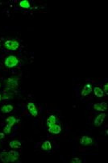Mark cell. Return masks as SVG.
I'll return each mask as SVG.
<instances>
[{"mask_svg":"<svg viewBox=\"0 0 108 163\" xmlns=\"http://www.w3.org/2000/svg\"><path fill=\"white\" fill-rule=\"evenodd\" d=\"M104 94H106V95H108V84L107 83H106L105 85H104Z\"/></svg>","mask_w":108,"mask_h":163,"instance_id":"cell-20","label":"cell"},{"mask_svg":"<svg viewBox=\"0 0 108 163\" xmlns=\"http://www.w3.org/2000/svg\"><path fill=\"white\" fill-rule=\"evenodd\" d=\"M11 127L10 125H7L5 126V128L3 129V133H5V134H9L11 133Z\"/></svg>","mask_w":108,"mask_h":163,"instance_id":"cell-18","label":"cell"},{"mask_svg":"<svg viewBox=\"0 0 108 163\" xmlns=\"http://www.w3.org/2000/svg\"><path fill=\"white\" fill-rule=\"evenodd\" d=\"M5 137V133H0V140L3 139Z\"/></svg>","mask_w":108,"mask_h":163,"instance_id":"cell-21","label":"cell"},{"mask_svg":"<svg viewBox=\"0 0 108 163\" xmlns=\"http://www.w3.org/2000/svg\"><path fill=\"white\" fill-rule=\"evenodd\" d=\"M56 122H57V118H56V116L54 115H51L49 118H48V120H47V125H48L49 127H50L51 125L56 124Z\"/></svg>","mask_w":108,"mask_h":163,"instance_id":"cell-16","label":"cell"},{"mask_svg":"<svg viewBox=\"0 0 108 163\" xmlns=\"http://www.w3.org/2000/svg\"><path fill=\"white\" fill-rule=\"evenodd\" d=\"M13 111V106L11 105V104H6V105H3L2 107V108H1V111L3 112V113H10Z\"/></svg>","mask_w":108,"mask_h":163,"instance_id":"cell-11","label":"cell"},{"mask_svg":"<svg viewBox=\"0 0 108 163\" xmlns=\"http://www.w3.org/2000/svg\"><path fill=\"white\" fill-rule=\"evenodd\" d=\"M94 108L95 110L100 111H104L107 110V103H94Z\"/></svg>","mask_w":108,"mask_h":163,"instance_id":"cell-9","label":"cell"},{"mask_svg":"<svg viewBox=\"0 0 108 163\" xmlns=\"http://www.w3.org/2000/svg\"><path fill=\"white\" fill-rule=\"evenodd\" d=\"M19 86V84H18V82L15 78H9L7 81V89H10V90H15L17 89Z\"/></svg>","mask_w":108,"mask_h":163,"instance_id":"cell-4","label":"cell"},{"mask_svg":"<svg viewBox=\"0 0 108 163\" xmlns=\"http://www.w3.org/2000/svg\"><path fill=\"white\" fill-rule=\"evenodd\" d=\"M4 64L7 68L15 67L19 64V59L14 55H10L5 59Z\"/></svg>","mask_w":108,"mask_h":163,"instance_id":"cell-1","label":"cell"},{"mask_svg":"<svg viewBox=\"0 0 108 163\" xmlns=\"http://www.w3.org/2000/svg\"><path fill=\"white\" fill-rule=\"evenodd\" d=\"M94 93L95 96H97L98 98H102V97H103V95H104V92H103V91L100 87H95V88H94Z\"/></svg>","mask_w":108,"mask_h":163,"instance_id":"cell-14","label":"cell"},{"mask_svg":"<svg viewBox=\"0 0 108 163\" xmlns=\"http://www.w3.org/2000/svg\"><path fill=\"white\" fill-rule=\"evenodd\" d=\"M92 142H93V139L90 136H83L80 139V144L82 145H84V146L90 145V144H92Z\"/></svg>","mask_w":108,"mask_h":163,"instance_id":"cell-8","label":"cell"},{"mask_svg":"<svg viewBox=\"0 0 108 163\" xmlns=\"http://www.w3.org/2000/svg\"><path fill=\"white\" fill-rule=\"evenodd\" d=\"M49 132L50 133H53V134H59L61 132V127L57 124H54V125L49 127Z\"/></svg>","mask_w":108,"mask_h":163,"instance_id":"cell-6","label":"cell"},{"mask_svg":"<svg viewBox=\"0 0 108 163\" xmlns=\"http://www.w3.org/2000/svg\"><path fill=\"white\" fill-rule=\"evenodd\" d=\"M1 99H2V96H1V95H0V101H1Z\"/></svg>","mask_w":108,"mask_h":163,"instance_id":"cell-22","label":"cell"},{"mask_svg":"<svg viewBox=\"0 0 108 163\" xmlns=\"http://www.w3.org/2000/svg\"><path fill=\"white\" fill-rule=\"evenodd\" d=\"M27 108H28V110L29 111L30 114L32 115V116H34V117L35 116H37V115H38V111H37L36 107V105H35L33 103H32V102L28 103Z\"/></svg>","mask_w":108,"mask_h":163,"instance_id":"cell-5","label":"cell"},{"mask_svg":"<svg viewBox=\"0 0 108 163\" xmlns=\"http://www.w3.org/2000/svg\"><path fill=\"white\" fill-rule=\"evenodd\" d=\"M0 160L4 163L14 162H16L18 158L12 156L10 154V152H2L0 154Z\"/></svg>","mask_w":108,"mask_h":163,"instance_id":"cell-2","label":"cell"},{"mask_svg":"<svg viewBox=\"0 0 108 163\" xmlns=\"http://www.w3.org/2000/svg\"><path fill=\"white\" fill-rule=\"evenodd\" d=\"M93 91V88L90 84H86V86H84V88L82 89V91L81 92V95L82 96H87L90 95Z\"/></svg>","mask_w":108,"mask_h":163,"instance_id":"cell-10","label":"cell"},{"mask_svg":"<svg viewBox=\"0 0 108 163\" xmlns=\"http://www.w3.org/2000/svg\"><path fill=\"white\" fill-rule=\"evenodd\" d=\"M21 143L19 140H12L9 143V146L12 149H20L21 147Z\"/></svg>","mask_w":108,"mask_h":163,"instance_id":"cell-15","label":"cell"},{"mask_svg":"<svg viewBox=\"0 0 108 163\" xmlns=\"http://www.w3.org/2000/svg\"><path fill=\"white\" fill-rule=\"evenodd\" d=\"M105 118H106V114H105V113H101V114L97 115V117H96L95 120H94V125H95L96 127H99V126H101V125H103Z\"/></svg>","mask_w":108,"mask_h":163,"instance_id":"cell-7","label":"cell"},{"mask_svg":"<svg viewBox=\"0 0 108 163\" xmlns=\"http://www.w3.org/2000/svg\"><path fill=\"white\" fill-rule=\"evenodd\" d=\"M6 122L7 125H9L11 127H13L15 125V123L17 122V120L15 119V117L14 116H8L7 119H6Z\"/></svg>","mask_w":108,"mask_h":163,"instance_id":"cell-13","label":"cell"},{"mask_svg":"<svg viewBox=\"0 0 108 163\" xmlns=\"http://www.w3.org/2000/svg\"><path fill=\"white\" fill-rule=\"evenodd\" d=\"M71 163H82V161L78 158H74L71 160Z\"/></svg>","mask_w":108,"mask_h":163,"instance_id":"cell-19","label":"cell"},{"mask_svg":"<svg viewBox=\"0 0 108 163\" xmlns=\"http://www.w3.org/2000/svg\"><path fill=\"white\" fill-rule=\"evenodd\" d=\"M20 6L22 8L28 9L30 7H31V4H30V3L28 0H22V1L20 2Z\"/></svg>","mask_w":108,"mask_h":163,"instance_id":"cell-17","label":"cell"},{"mask_svg":"<svg viewBox=\"0 0 108 163\" xmlns=\"http://www.w3.org/2000/svg\"><path fill=\"white\" fill-rule=\"evenodd\" d=\"M4 46L7 48V49L10 50V51H15V50L19 48V47H20V43H19L17 40H6L5 41Z\"/></svg>","mask_w":108,"mask_h":163,"instance_id":"cell-3","label":"cell"},{"mask_svg":"<svg viewBox=\"0 0 108 163\" xmlns=\"http://www.w3.org/2000/svg\"><path fill=\"white\" fill-rule=\"evenodd\" d=\"M41 149L43 150H45V151H49V150L52 149V144L50 143V141H49V140H45L41 145Z\"/></svg>","mask_w":108,"mask_h":163,"instance_id":"cell-12","label":"cell"}]
</instances>
